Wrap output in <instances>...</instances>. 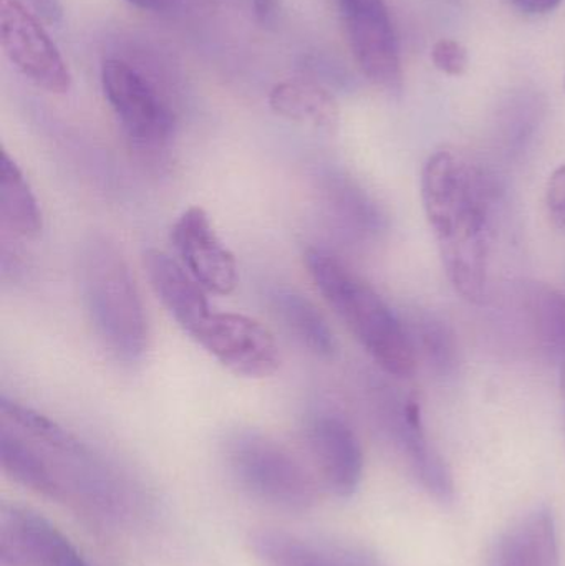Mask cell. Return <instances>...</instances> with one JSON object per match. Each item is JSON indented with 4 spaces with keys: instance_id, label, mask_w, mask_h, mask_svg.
<instances>
[{
    "instance_id": "cell-1",
    "label": "cell",
    "mask_w": 565,
    "mask_h": 566,
    "mask_svg": "<svg viewBox=\"0 0 565 566\" xmlns=\"http://www.w3.org/2000/svg\"><path fill=\"white\" fill-rule=\"evenodd\" d=\"M0 426V468L10 479L92 521L119 524L138 507L135 491L105 459L35 409L10 401Z\"/></svg>"
},
{
    "instance_id": "cell-2",
    "label": "cell",
    "mask_w": 565,
    "mask_h": 566,
    "mask_svg": "<svg viewBox=\"0 0 565 566\" xmlns=\"http://www.w3.org/2000/svg\"><path fill=\"white\" fill-rule=\"evenodd\" d=\"M420 188L448 281L468 302H483L496 185L463 156L441 149L425 163Z\"/></svg>"
},
{
    "instance_id": "cell-13",
    "label": "cell",
    "mask_w": 565,
    "mask_h": 566,
    "mask_svg": "<svg viewBox=\"0 0 565 566\" xmlns=\"http://www.w3.org/2000/svg\"><path fill=\"white\" fill-rule=\"evenodd\" d=\"M251 548L262 566H387L362 545L301 537L274 528L255 531Z\"/></svg>"
},
{
    "instance_id": "cell-26",
    "label": "cell",
    "mask_w": 565,
    "mask_h": 566,
    "mask_svg": "<svg viewBox=\"0 0 565 566\" xmlns=\"http://www.w3.org/2000/svg\"><path fill=\"white\" fill-rule=\"evenodd\" d=\"M29 2L45 22L56 23L62 20L63 9L60 0H29Z\"/></svg>"
},
{
    "instance_id": "cell-8",
    "label": "cell",
    "mask_w": 565,
    "mask_h": 566,
    "mask_svg": "<svg viewBox=\"0 0 565 566\" xmlns=\"http://www.w3.org/2000/svg\"><path fill=\"white\" fill-rule=\"evenodd\" d=\"M192 339L242 378H268L281 366L274 335L251 316L212 312Z\"/></svg>"
},
{
    "instance_id": "cell-16",
    "label": "cell",
    "mask_w": 565,
    "mask_h": 566,
    "mask_svg": "<svg viewBox=\"0 0 565 566\" xmlns=\"http://www.w3.org/2000/svg\"><path fill=\"white\" fill-rule=\"evenodd\" d=\"M488 566H561L556 518L550 507L534 509L500 535Z\"/></svg>"
},
{
    "instance_id": "cell-14",
    "label": "cell",
    "mask_w": 565,
    "mask_h": 566,
    "mask_svg": "<svg viewBox=\"0 0 565 566\" xmlns=\"http://www.w3.org/2000/svg\"><path fill=\"white\" fill-rule=\"evenodd\" d=\"M390 431L425 491L437 501L450 504L454 499L453 474L428 439L417 396H408L391 411Z\"/></svg>"
},
{
    "instance_id": "cell-30",
    "label": "cell",
    "mask_w": 565,
    "mask_h": 566,
    "mask_svg": "<svg viewBox=\"0 0 565 566\" xmlns=\"http://www.w3.org/2000/svg\"><path fill=\"white\" fill-rule=\"evenodd\" d=\"M564 90H565V80H564Z\"/></svg>"
},
{
    "instance_id": "cell-23",
    "label": "cell",
    "mask_w": 565,
    "mask_h": 566,
    "mask_svg": "<svg viewBox=\"0 0 565 566\" xmlns=\"http://www.w3.org/2000/svg\"><path fill=\"white\" fill-rule=\"evenodd\" d=\"M431 62L444 75L461 76L470 66L468 50L453 39H441L431 49Z\"/></svg>"
},
{
    "instance_id": "cell-3",
    "label": "cell",
    "mask_w": 565,
    "mask_h": 566,
    "mask_svg": "<svg viewBox=\"0 0 565 566\" xmlns=\"http://www.w3.org/2000/svg\"><path fill=\"white\" fill-rule=\"evenodd\" d=\"M304 262L325 302L372 359L397 378L414 375V338L374 286L324 249H307Z\"/></svg>"
},
{
    "instance_id": "cell-28",
    "label": "cell",
    "mask_w": 565,
    "mask_h": 566,
    "mask_svg": "<svg viewBox=\"0 0 565 566\" xmlns=\"http://www.w3.org/2000/svg\"><path fill=\"white\" fill-rule=\"evenodd\" d=\"M128 2L138 9L149 10V12H163V10L169 9L175 0H128Z\"/></svg>"
},
{
    "instance_id": "cell-12",
    "label": "cell",
    "mask_w": 565,
    "mask_h": 566,
    "mask_svg": "<svg viewBox=\"0 0 565 566\" xmlns=\"http://www.w3.org/2000/svg\"><path fill=\"white\" fill-rule=\"evenodd\" d=\"M176 254L182 268L206 292L231 295L238 286V262L222 244L212 228L208 212L202 208L186 209L171 231Z\"/></svg>"
},
{
    "instance_id": "cell-6",
    "label": "cell",
    "mask_w": 565,
    "mask_h": 566,
    "mask_svg": "<svg viewBox=\"0 0 565 566\" xmlns=\"http://www.w3.org/2000/svg\"><path fill=\"white\" fill-rule=\"evenodd\" d=\"M102 86L133 149L146 161H161L175 135V115L155 86L118 59L103 63Z\"/></svg>"
},
{
    "instance_id": "cell-9",
    "label": "cell",
    "mask_w": 565,
    "mask_h": 566,
    "mask_svg": "<svg viewBox=\"0 0 565 566\" xmlns=\"http://www.w3.org/2000/svg\"><path fill=\"white\" fill-rule=\"evenodd\" d=\"M348 43L365 76L388 92L404 83L400 50L384 0H338Z\"/></svg>"
},
{
    "instance_id": "cell-11",
    "label": "cell",
    "mask_w": 565,
    "mask_h": 566,
    "mask_svg": "<svg viewBox=\"0 0 565 566\" xmlns=\"http://www.w3.org/2000/svg\"><path fill=\"white\" fill-rule=\"evenodd\" d=\"M0 560L7 566H92L42 515L7 504L0 509Z\"/></svg>"
},
{
    "instance_id": "cell-27",
    "label": "cell",
    "mask_w": 565,
    "mask_h": 566,
    "mask_svg": "<svg viewBox=\"0 0 565 566\" xmlns=\"http://www.w3.org/2000/svg\"><path fill=\"white\" fill-rule=\"evenodd\" d=\"M284 0H254V12L259 22L269 25L278 19Z\"/></svg>"
},
{
    "instance_id": "cell-19",
    "label": "cell",
    "mask_w": 565,
    "mask_h": 566,
    "mask_svg": "<svg viewBox=\"0 0 565 566\" xmlns=\"http://www.w3.org/2000/svg\"><path fill=\"white\" fill-rule=\"evenodd\" d=\"M272 308L287 332L308 352L327 359L337 355V338L311 300L294 290H278L272 295Z\"/></svg>"
},
{
    "instance_id": "cell-21",
    "label": "cell",
    "mask_w": 565,
    "mask_h": 566,
    "mask_svg": "<svg viewBox=\"0 0 565 566\" xmlns=\"http://www.w3.org/2000/svg\"><path fill=\"white\" fill-rule=\"evenodd\" d=\"M531 325L541 348L557 366L565 363V293L546 283L526 289Z\"/></svg>"
},
{
    "instance_id": "cell-4",
    "label": "cell",
    "mask_w": 565,
    "mask_h": 566,
    "mask_svg": "<svg viewBox=\"0 0 565 566\" xmlns=\"http://www.w3.org/2000/svg\"><path fill=\"white\" fill-rule=\"evenodd\" d=\"M80 279L90 319L115 358L135 363L148 349L145 306L128 262L115 242L92 235L80 251Z\"/></svg>"
},
{
    "instance_id": "cell-7",
    "label": "cell",
    "mask_w": 565,
    "mask_h": 566,
    "mask_svg": "<svg viewBox=\"0 0 565 566\" xmlns=\"http://www.w3.org/2000/svg\"><path fill=\"white\" fill-rule=\"evenodd\" d=\"M0 45L27 80L56 95L72 86V75L35 13L20 0H0Z\"/></svg>"
},
{
    "instance_id": "cell-22",
    "label": "cell",
    "mask_w": 565,
    "mask_h": 566,
    "mask_svg": "<svg viewBox=\"0 0 565 566\" xmlns=\"http://www.w3.org/2000/svg\"><path fill=\"white\" fill-rule=\"evenodd\" d=\"M418 339L421 355L430 368L441 378L457 375L460 366V348L457 333L450 323L430 313L418 316L414 323V336Z\"/></svg>"
},
{
    "instance_id": "cell-24",
    "label": "cell",
    "mask_w": 565,
    "mask_h": 566,
    "mask_svg": "<svg viewBox=\"0 0 565 566\" xmlns=\"http://www.w3.org/2000/svg\"><path fill=\"white\" fill-rule=\"evenodd\" d=\"M546 208L553 224L565 231V165L551 175L546 189Z\"/></svg>"
},
{
    "instance_id": "cell-17",
    "label": "cell",
    "mask_w": 565,
    "mask_h": 566,
    "mask_svg": "<svg viewBox=\"0 0 565 566\" xmlns=\"http://www.w3.org/2000/svg\"><path fill=\"white\" fill-rule=\"evenodd\" d=\"M275 115L324 132H334L341 122L337 99L324 86L304 80L278 83L269 95Z\"/></svg>"
},
{
    "instance_id": "cell-29",
    "label": "cell",
    "mask_w": 565,
    "mask_h": 566,
    "mask_svg": "<svg viewBox=\"0 0 565 566\" xmlns=\"http://www.w3.org/2000/svg\"><path fill=\"white\" fill-rule=\"evenodd\" d=\"M559 371H561V389H563V396H564V401H565V363H563V365L559 366Z\"/></svg>"
},
{
    "instance_id": "cell-20",
    "label": "cell",
    "mask_w": 565,
    "mask_h": 566,
    "mask_svg": "<svg viewBox=\"0 0 565 566\" xmlns=\"http://www.w3.org/2000/svg\"><path fill=\"white\" fill-rule=\"evenodd\" d=\"M0 218L6 228L22 238H35L42 231V212L35 195L6 149L0 156Z\"/></svg>"
},
{
    "instance_id": "cell-18",
    "label": "cell",
    "mask_w": 565,
    "mask_h": 566,
    "mask_svg": "<svg viewBox=\"0 0 565 566\" xmlns=\"http://www.w3.org/2000/svg\"><path fill=\"white\" fill-rule=\"evenodd\" d=\"M324 201L334 218L360 238H377L387 229V216L378 202L348 176H324Z\"/></svg>"
},
{
    "instance_id": "cell-15",
    "label": "cell",
    "mask_w": 565,
    "mask_h": 566,
    "mask_svg": "<svg viewBox=\"0 0 565 566\" xmlns=\"http://www.w3.org/2000/svg\"><path fill=\"white\" fill-rule=\"evenodd\" d=\"M143 264L159 302L192 338L212 313L206 290L182 264L158 249L146 251Z\"/></svg>"
},
{
    "instance_id": "cell-5",
    "label": "cell",
    "mask_w": 565,
    "mask_h": 566,
    "mask_svg": "<svg viewBox=\"0 0 565 566\" xmlns=\"http://www.w3.org/2000/svg\"><path fill=\"white\" fill-rule=\"evenodd\" d=\"M226 464L245 494L275 511L305 514L317 502L321 484L312 469L262 432L231 436L226 444Z\"/></svg>"
},
{
    "instance_id": "cell-25",
    "label": "cell",
    "mask_w": 565,
    "mask_h": 566,
    "mask_svg": "<svg viewBox=\"0 0 565 566\" xmlns=\"http://www.w3.org/2000/svg\"><path fill=\"white\" fill-rule=\"evenodd\" d=\"M506 2L526 15H544L556 10L563 0H506Z\"/></svg>"
},
{
    "instance_id": "cell-10",
    "label": "cell",
    "mask_w": 565,
    "mask_h": 566,
    "mask_svg": "<svg viewBox=\"0 0 565 566\" xmlns=\"http://www.w3.org/2000/svg\"><path fill=\"white\" fill-rule=\"evenodd\" d=\"M302 438L318 484L335 497H352L364 478V451L354 429L338 416L315 415Z\"/></svg>"
}]
</instances>
